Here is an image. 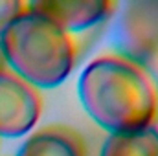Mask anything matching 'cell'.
<instances>
[{"label":"cell","instance_id":"cell-5","mask_svg":"<svg viewBox=\"0 0 158 156\" xmlns=\"http://www.w3.org/2000/svg\"><path fill=\"white\" fill-rule=\"evenodd\" d=\"M28 7L40 13L66 33H81L107 20L118 4L110 0H39Z\"/></svg>","mask_w":158,"mask_h":156},{"label":"cell","instance_id":"cell-4","mask_svg":"<svg viewBox=\"0 0 158 156\" xmlns=\"http://www.w3.org/2000/svg\"><path fill=\"white\" fill-rule=\"evenodd\" d=\"M42 112L39 90L9 70H0V136L20 138L31 132Z\"/></svg>","mask_w":158,"mask_h":156},{"label":"cell","instance_id":"cell-7","mask_svg":"<svg viewBox=\"0 0 158 156\" xmlns=\"http://www.w3.org/2000/svg\"><path fill=\"white\" fill-rule=\"evenodd\" d=\"M99 156H158V123L132 132L109 134Z\"/></svg>","mask_w":158,"mask_h":156},{"label":"cell","instance_id":"cell-6","mask_svg":"<svg viewBox=\"0 0 158 156\" xmlns=\"http://www.w3.org/2000/svg\"><path fill=\"white\" fill-rule=\"evenodd\" d=\"M17 156H86V145L76 129L46 125L22 142Z\"/></svg>","mask_w":158,"mask_h":156},{"label":"cell","instance_id":"cell-9","mask_svg":"<svg viewBox=\"0 0 158 156\" xmlns=\"http://www.w3.org/2000/svg\"><path fill=\"white\" fill-rule=\"evenodd\" d=\"M0 70H7L6 57H4V51H2V42H0Z\"/></svg>","mask_w":158,"mask_h":156},{"label":"cell","instance_id":"cell-2","mask_svg":"<svg viewBox=\"0 0 158 156\" xmlns=\"http://www.w3.org/2000/svg\"><path fill=\"white\" fill-rule=\"evenodd\" d=\"M7 70L33 86L50 90L63 84L77 61L70 33L28 7L0 35Z\"/></svg>","mask_w":158,"mask_h":156},{"label":"cell","instance_id":"cell-8","mask_svg":"<svg viewBox=\"0 0 158 156\" xmlns=\"http://www.w3.org/2000/svg\"><path fill=\"white\" fill-rule=\"evenodd\" d=\"M26 9V2L20 0H0V35L9 28V24Z\"/></svg>","mask_w":158,"mask_h":156},{"label":"cell","instance_id":"cell-1","mask_svg":"<svg viewBox=\"0 0 158 156\" xmlns=\"http://www.w3.org/2000/svg\"><path fill=\"white\" fill-rule=\"evenodd\" d=\"M81 107L110 134L158 123V81L143 64L118 53L92 59L77 81Z\"/></svg>","mask_w":158,"mask_h":156},{"label":"cell","instance_id":"cell-3","mask_svg":"<svg viewBox=\"0 0 158 156\" xmlns=\"http://www.w3.org/2000/svg\"><path fill=\"white\" fill-rule=\"evenodd\" d=\"M116 53L143 66L158 61V2H129L123 6L116 31Z\"/></svg>","mask_w":158,"mask_h":156}]
</instances>
